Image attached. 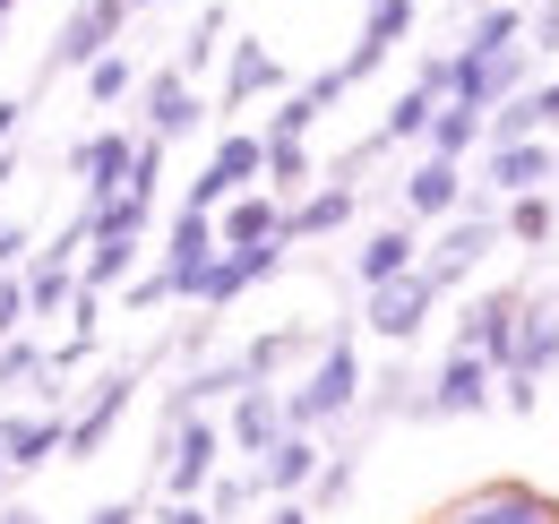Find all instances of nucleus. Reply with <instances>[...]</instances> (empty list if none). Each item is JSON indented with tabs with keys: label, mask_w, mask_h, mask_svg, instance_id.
<instances>
[{
	"label": "nucleus",
	"mask_w": 559,
	"mask_h": 524,
	"mask_svg": "<svg viewBox=\"0 0 559 524\" xmlns=\"http://www.w3.org/2000/svg\"><path fill=\"white\" fill-rule=\"evenodd\" d=\"M361 388H370V370H361V335L336 327V335H319L310 370L284 388V421H293V430H310V439H328V430L361 421Z\"/></svg>",
	"instance_id": "1"
},
{
	"label": "nucleus",
	"mask_w": 559,
	"mask_h": 524,
	"mask_svg": "<svg viewBox=\"0 0 559 524\" xmlns=\"http://www.w3.org/2000/svg\"><path fill=\"white\" fill-rule=\"evenodd\" d=\"M499 250V198H483V190H465V206L439 224V241H421V275L439 284V293H456L474 266Z\"/></svg>",
	"instance_id": "2"
},
{
	"label": "nucleus",
	"mask_w": 559,
	"mask_h": 524,
	"mask_svg": "<svg viewBox=\"0 0 559 524\" xmlns=\"http://www.w3.org/2000/svg\"><path fill=\"white\" fill-rule=\"evenodd\" d=\"M215 473H224V421L215 413H190V421L155 430V481H164V499H199Z\"/></svg>",
	"instance_id": "3"
},
{
	"label": "nucleus",
	"mask_w": 559,
	"mask_h": 524,
	"mask_svg": "<svg viewBox=\"0 0 559 524\" xmlns=\"http://www.w3.org/2000/svg\"><path fill=\"white\" fill-rule=\"evenodd\" d=\"M421 524H559V499L543 490V481H516V473H499V481L456 490L448 508H430Z\"/></svg>",
	"instance_id": "4"
},
{
	"label": "nucleus",
	"mask_w": 559,
	"mask_h": 524,
	"mask_svg": "<svg viewBox=\"0 0 559 524\" xmlns=\"http://www.w3.org/2000/svg\"><path fill=\"white\" fill-rule=\"evenodd\" d=\"M139 404V361H121V370H104L95 388L70 404V421H61V464H86L112 430H121V413Z\"/></svg>",
	"instance_id": "5"
},
{
	"label": "nucleus",
	"mask_w": 559,
	"mask_h": 524,
	"mask_svg": "<svg viewBox=\"0 0 559 524\" xmlns=\"http://www.w3.org/2000/svg\"><path fill=\"white\" fill-rule=\"evenodd\" d=\"M499 404V370L483 353H448L430 379H421V421H474Z\"/></svg>",
	"instance_id": "6"
},
{
	"label": "nucleus",
	"mask_w": 559,
	"mask_h": 524,
	"mask_svg": "<svg viewBox=\"0 0 559 524\" xmlns=\"http://www.w3.org/2000/svg\"><path fill=\"white\" fill-rule=\"evenodd\" d=\"M121 26H130V0H78L70 17H61V35H52V78H78L86 61H104V52H121Z\"/></svg>",
	"instance_id": "7"
},
{
	"label": "nucleus",
	"mask_w": 559,
	"mask_h": 524,
	"mask_svg": "<svg viewBox=\"0 0 559 524\" xmlns=\"http://www.w3.org/2000/svg\"><path fill=\"white\" fill-rule=\"evenodd\" d=\"M439 301H448V293L414 266V275H396V284H370V293H361V327L379 335V344H414V335L430 327V310H439Z\"/></svg>",
	"instance_id": "8"
},
{
	"label": "nucleus",
	"mask_w": 559,
	"mask_h": 524,
	"mask_svg": "<svg viewBox=\"0 0 559 524\" xmlns=\"http://www.w3.org/2000/svg\"><path fill=\"white\" fill-rule=\"evenodd\" d=\"M259 172H267V138H259V130H224V138H215V155H207V172L190 181V198H181V206L215 215L224 198L259 190Z\"/></svg>",
	"instance_id": "9"
},
{
	"label": "nucleus",
	"mask_w": 559,
	"mask_h": 524,
	"mask_svg": "<svg viewBox=\"0 0 559 524\" xmlns=\"http://www.w3.org/2000/svg\"><path fill=\"white\" fill-rule=\"evenodd\" d=\"M130 155H139V130H121V121H104V130H86L70 146V172H78V190H86V215L130 190Z\"/></svg>",
	"instance_id": "10"
},
{
	"label": "nucleus",
	"mask_w": 559,
	"mask_h": 524,
	"mask_svg": "<svg viewBox=\"0 0 559 524\" xmlns=\"http://www.w3.org/2000/svg\"><path fill=\"white\" fill-rule=\"evenodd\" d=\"M293 259V233H276V241H250V250H215V266L199 275V293H190V310H233L250 284H267L276 266Z\"/></svg>",
	"instance_id": "11"
},
{
	"label": "nucleus",
	"mask_w": 559,
	"mask_h": 524,
	"mask_svg": "<svg viewBox=\"0 0 559 524\" xmlns=\"http://www.w3.org/2000/svg\"><path fill=\"white\" fill-rule=\"evenodd\" d=\"M516 310H525V284H490V293H474V301L456 310V344H448V353H483L490 370H499L508 344H516Z\"/></svg>",
	"instance_id": "12"
},
{
	"label": "nucleus",
	"mask_w": 559,
	"mask_h": 524,
	"mask_svg": "<svg viewBox=\"0 0 559 524\" xmlns=\"http://www.w3.org/2000/svg\"><path fill=\"white\" fill-rule=\"evenodd\" d=\"M139 112H146V138H164V146H173V138H199V130H207V95H199V86H190L173 61L139 78Z\"/></svg>",
	"instance_id": "13"
},
{
	"label": "nucleus",
	"mask_w": 559,
	"mask_h": 524,
	"mask_svg": "<svg viewBox=\"0 0 559 524\" xmlns=\"http://www.w3.org/2000/svg\"><path fill=\"white\" fill-rule=\"evenodd\" d=\"M215 215H199V206H173V233H164V250H155V266H164V284H173V301H190L199 293V275L215 266Z\"/></svg>",
	"instance_id": "14"
},
{
	"label": "nucleus",
	"mask_w": 559,
	"mask_h": 524,
	"mask_svg": "<svg viewBox=\"0 0 559 524\" xmlns=\"http://www.w3.org/2000/svg\"><path fill=\"white\" fill-rule=\"evenodd\" d=\"M284 430H293L284 421V388H241L224 404V456H241V464H259Z\"/></svg>",
	"instance_id": "15"
},
{
	"label": "nucleus",
	"mask_w": 559,
	"mask_h": 524,
	"mask_svg": "<svg viewBox=\"0 0 559 524\" xmlns=\"http://www.w3.org/2000/svg\"><path fill=\"white\" fill-rule=\"evenodd\" d=\"M551 164H559V146H551V138L483 146V198H525V190H551Z\"/></svg>",
	"instance_id": "16"
},
{
	"label": "nucleus",
	"mask_w": 559,
	"mask_h": 524,
	"mask_svg": "<svg viewBox=\"0 0 559 524\" xmlns=\"http://www.w3.org/2000/svg\"><path fill=\"white\" fill-rule=\"evenodd\" d=\"M465 164H448V155H421L414 172L396 181V198H405V224H448L456 206H465Z\"/></svg>",
	"instance_id": "17"
},
{
	"label": "nucleus",
	"mask_w": 559,
	"mask_h": 524,
	"mask_svg": "<svg viewBox=\"0 0 559 524\" xmlns=\"http://www.w3.org/2000/svg\"><path fill=\"white\" fill-rule=\"evenodd\" d=\"M259 95H284V61L259 44V35H241L233 52H224V86H215V112H250Z\"/></svg>",
	"instance_id": "18"
},
{
	"label": "nucleus",
	"mask_w": 559,
	"mask_h": 524,
	"mask_svg": "<svg viewBox=\"0 0 559 524\" xmlns=\"http://www.w3.org/2000/svg\"><path fill=\"white\" fill-rule=\"evenodd\" d=\"M319 456H328V439H310V430H284L267 456L250 464V481H259V499H301L310 481H319Z\"/></svg>",
	"instance_id": "19"
},
{
	"label": "nucleus",
	"mask_w": 559,
	"mask_h": 524,
	"mask_svg": "<svg viewBox=\"0 0 559 524\" xmlns=\"http://www.w3.org/2000/svg\"><path fill=\"white\" fill-rule=\"evenodd\" d=\"M499 370H525V379H551V370H559V293H525L516 344H508Z\"/></svg>",
	"instance_id": "20"
},
{
	"label": "nucleus",
	"mask_w": 559,
	"mask_h": 524,
	"mask_svg": "<svg viewBox=\"0 0 559 524\" xmlns=\"http://www.w3.org/2000/svg\"><path fill=\"white\" fill-rule=\"evenodd\" d=\"M414 9H421V0H370V17H361V35H353V52L336 61V69H345V86H361L370 69L414 35Z\"/></svg>",
	"instance_id": "21"
},
{
	"label": "nucleus",
	"mask_w": 559,
	"mask_h": 524,
	"mask_svg": "<svg viewBox=\"0 0 559 524\" xmlns=\"http://www.w3.org/2000/svg\"><path fill=\"white\" fill-rule=\"evenodd\" d=\"M61 421H70V413H52V404H35V413H0V464H9V473L61 464Z\"/></svg>",
	"instance_id": "22"
},
{
	"label": "nucleus",
	"mask_w": 559,
	"mask_h": 524,
	"mask_svg": "<svg viewBox=\"0 0 559 524\" xmlns=\"http://www.w3.org/2000/svg\"><path fill=\"white\" fill-rule=\"evenodd\" d=\"M414 266H421V224L396 215V224H379V233L353 250V284L370 293V284H396V275H414Z\"/></svg>",
	"instance_id": "23"
},
{
	"label": "nucleus",
	"mask_w": 559,
	"mask_h": 524,
	"mask_svg": "<svg viewBox=\"0 0 559 524\" xmlns=\"http://www.w3.org/2000/svg\"><path fill=\"white\" fill-rule=\"evenodd\" d=\"M353 215H361V190L353 181H319V190H301L284 206V233L293 241H328V233H345Z\"/></svg>",
	"instance_id": "24"
},
{
	"label": "nucleus",
	"mask_w": 559,
	"mask_h": 524,
	"mask_svg": "<svg viewBox=\"0 0 559 524\" xmlns=\"http://www.w3.org/2000/svg\"><path fill=\"white\" fill-rule=\"evenodd\" d=\"M276 233H284V198L276 190H241V198L215 206V241H224V250H250V241H276Z\"/></svg>",
	"instance_id": "25"
},
{
	"label": "nucleus",
	"mask_w": 559,
	"mask_h": 524,
	"mask_svg": "<svg viewBox=\"0 0 559 524\" xmlns=\"http://www.w3.org/2000/svg\"><path fill=\"white\" fill-rule=\"evenodd\" d=\"M139 250H146V241H121V233H86V250H78V293H121V284L139 275Z\"/></svg>",
	"instance_id": "26"
},
{
	"label": "nucleus",
	"mask_w": 559,
	"mask_h": 524,
	"mask_svg": "<svg viewBox=\"0 0 559 524\" xmlns=\"http://www.w3.org/2000/svg\"><path fill=\"white\" fill-rule=\"evenodd\" d=\"M551 233H559V198L551 190L499 198V241H516V250H551Z\"/></svg>",
	"instance_id": "27"
},
{
	"label": "nucleus",
	"mask_w": 559,
	"mask_h": 524,
	"mask_svg": "<svg viewBox=\"0 0 559 524\" xmlns=\"http://www.w3.org/2000/svg\"><path fill=\"white\" fill-rule=\"evenodd\" d=\"M516 44H525V9H516V0H483L456 52H465V61H490V52H516Z\"/></svg>",
	"instance_id": "28"
},
{
	"label": "nucleus",
	"mask_w": 559,
	"mask_h": 524,
	"mask_svg": "<svg viewBox=\"0 0 559 524\" xmlns=\"http://www.w3.org/2000/svg\"><path fill=\"white\" fill-rule=\"evenodd\" d=\"M310 353V327H267V335H250L241 344V370L259 379V388H284V370Z\"/></svg>",
	"instance_id": "29"
},
{
	"label": "nucleus",
	"mask_w": 559,
	"mask_h": 524,
	"mask_svg": "<svg viewBox=\"0 0 559 524\" xmlns=\"http://www.w3.org/2000/svg\"><path fill=\"white\" fill-rule=\"evenodd\" d=\"M430 155H448V164H465V155H483V112L474 104H439L430 112V130H421Z\"/></svg>",
	"instance_id": "30"
},
{
	"label": "nucleus",
	"mask_w": 559,
	"mask_h": 524,
	"mask_svg": "<svg viewBox=\"0 0 559 524\" xmlns=\"http://www.w3.org/2000/svg\"><path fill=\"white\" fill-rule=\"evenodd\" d=\"M78 78H86V104H95V112H112V104H130V95H139L146 69L130 61V52H104V61H86Z\"/></svg>",
	"instance_id": "31"
},
{
	"label": "nucleus",
	"mask_w": 559,
	"mask_h": 524,
	"mask_svg": "<svg viewBox=\"0 0 559 524\" xmlns=\"http://www.w3.org/2000/svg\"><path fill=\"white\" fill-rule=\"evenodd\" d=\"M259 190H276L284 206L310 190V138H267V172H259Z\"/></svg>",
	"instance_id": "32"
},
{
	"label": "nucleus",
	"mask_w": 559,
	"mask_h": 524,
	"mask_svg": "<svg viewBox=\"0 0 559 524\" xmlns=\"http://www.w3.org/2000/svg\"><path fill=\"white\" fill-rule=\"evenodd\" d=\"M44 379H52V344L35 327H17L0 344V388H44Z\"/></svg>",
	"instance_id": "33"
},
{
	"label": "nucleus",
	"mask_w": 559,
	"mask_h": 524,
	"mask_svg": "<svg viewBox=\"0 0 559 524\" xmlns=\"http://www.w3.org/2000/svg\"><path fill=\"white\" fill-rule=\"evenodd\" d=\"M353 481H361V456H353V448H328V456H319V481L301 490V508H310V516L345 508V499H353Z\"/></svg>",
	"instance_id": "34"
},
{
	"label": "nucleus",
	"mask_w": 559,
	"mask_h": 524,
	"mask_svg": "<svg viewBox=\"0 0 559 524\" xmlns=\"http://www.w3.org/2000/svg\"><path fill=\"white\" fill-rule=\"evenodd\" d=\"M215 52H224V9H215V0H199V17H190V35H181V61H173V69L199 86V78L215 69Z\"/></svg>",
	"instance_id": "35"
},
{
	"label": "nucleus",
	"mask_w": 559,
	"mask_h": 524,
	"mask_svg": "<svg viewBox=\"0 0 559 524\" xmlns=\"http://www.w3.org/2000/svg\"><path fill=\"white\" fill-rule=\"evenodd\" d=\"M430 112H439V95H421V86H405L396 104H388V121H379V146H421V130H430Z\"/></svg>",
	"instance_id": "36"
},
{
	"label": "nucleus",
	"mask_w": 559,
	"mask_h": 524,
	"mask_svg": "<svg viewBox=\"0 0 559 524\" xmlns=\"http://www.w3.org/2000/svg\"><path fill=\"white\" fill-rule=\"evenodd\" d=\"M250 499H259V481H250V464H241V473H233V464H224V473H215L207 490H199V508H207L215 524H224V516H241V508H250Z\"/></svg>",
	"instance_id": "37"
},
{
	"label": "nucleus",
	"mask_w": 559,
	"mask_h": 524,
	"mask_svg": "<svg viewBox=\"0 0 559 524\" xmlns=\"http://www.w3.org/2000/svg\"><path fill=\"white\" fill-rule=\"evenodd\" d=\"M319 121H328V112H319V104H310L301 86H284V95H276V112H267V130H259V138H310Z\"/></svg>",
	"instance_id": "38"
},
{
	"label": "nucleus",
	"mask_w": 559,
	"mask_h": 524,
	"mask_svg": "<svg viewBox=\"0 0 559 524\" xmlns=\"http://www.w3.org/2000/svg\"><path fill=\"white\" fill-rule=\"evenodd\" d=\"M525 52H534V61L559 52V0H534V9H525Z\"/></svg>",
	"instance_id": "39"
},
{
	"label": "nucleus",
	"mask_w": 559,
	"mask_h": 524,
	"mask_svg": "<svg viewBox=\"0 0 559 524\" xmlns=\"http://www.w3.org/2000/svg\"><path fill=\"white\" fill-rule=\"evenodd\" d=\"M26 327V266H0V344Z\"/></svg>",
	"instance_id": "40"
},
{
	"label": "nucleus",
	"mask_w": 559,
	"mask_h": 524,
	"mask_svg": "<svg viewBox=\"0 0 559 524\" xmlns=\"http://www.w3.org/2000/svg\"><path fill=\"white\" fill-rule=\"evenodd\" d=\"M499 404H508V413L525 421V413L543 404V379H525V370H499Z\"/></svg>",
	"instance_id": "41"
},
{
	"label": "nucleus",
	"mask_w": 559,
	"mask_h": 524,
	"mask_svg": "<svg viewBox=\"0 0 559 524\" xmlns=\"http://www.w3.org/2000/svg\"><path fill=\"white\" fill-rule=\"evenodd\" d=\"M534 95V121H543V138H559V78H543V86H525Z\"/></svg>",
	"instance_id": "42"
},
{
	"label": "nucleus",
	"mask_w": 559,
	"mask_h": 524,
	"mask_svg": "<svg viewBox=\"0 0 559 524\" xmlns=\"http://www.w3.org/2000/svg\"><path fill=\"white\" fill-rule=\"evenodd\" d=\"M155 524H215L199 499H155Z\"/></svg>",
	"instance_id": "43"
},
{
	"label": "nucleus",
	"mask_w": 559,
	"mask_h": 524,
	"mask_svg": "<svg viewBox=\"0 0 559 524\" xmlns=\"http://www.w3.org/2000/svg\"><path fill=\"white\" fill-rule=\"evenodd\" d=\"M0 266H26V224L17 215H0Z\"/></svg>",
	"instance_id": "44"
},
{
	"label": "nucleus",
	"mask_w": 559,
	"mask_h": 524,
	"mask_svg": "<svg viewBox=\"0 0 559 524\" xmlns=\"http://www.w3.org/2000/svg\"><path fill=\"white\" fill-rule=\"evenodd\" d=\"M86 524H146V508H139V499H104Z\"/></svg>",
	"instance_id": "45"
},
{
	"label": "nucleus",
	"mask_w": 559,
	"mask_h": 524,
	"mask_svg": "<svg viewBox=\"0 0 559 524\" xmlns=\"http://www.w3.org/2000/svg\"><path fill=\"white\" fill-rule=\"evenodd\" d=\"M17 121H26V95H0V146H17Z\"/></svg>",
	"instance_id": "46"
},
{
	"label": "nucleus",
	"mask_w": 559,
	"mask_h": 524,
	"mask_svg": "<svg viewBox=\"0 0 559 524\" xmlns=\"http://www.w3.org/2000/svg\"><path fill=\"white\" fill-rule=\"evenodd\" d=\"M267 524H319V516H310L301 499H276V508H267Z\"/></svg>",
	"instance_id": "47"
},
{
	"label": "nucleus",
	"mask_w": 559,
	"mask_h": 524,
	"mask_svg": "<svg viewBox=\"0 0 559 524\" xmlns=\"http://www.w3.org/2000/svg\"><path fill=\"white\" fill-rule=\"evenodd\" d=\"M9 181H17V146H0V190H9Z\"/></svg>",
	"instance_id": "48"
},
{
	"label": "nucleus",
	"mask_w": 559,
	"mask_h": 524,
	"mask_svg": "<svg viewBox=\"0 0 559 524\" xmlns=\"http://www.w3.org/2000/svg\"><path fill=\"white\" fill-rule=\"evenodd\" d=\"M0 524H44V516L35 508H0Z\"/></svg>",
	"instance_id": "49"
},
{
	"label": "nucleus",
	"mask_w": 559,
	"mask_h": 524,
	"mask_svg": "<svg viewBox=\"0 0 559 524\" xmlns=\"http://www.w3.org/2000/svg\"><path fill=\"white\" fill-rule=\"evenodd\" d=\"M139 9H164V0H130V17H139Z\"/></svg>",
	"instance_id": "50"
},
{
	"label": "nucleus",
	"mask_w": 559,
	"mask_h": 524,
	"mask_svg": "<svg viewBox=\"0 0 559 524\" xmlns=\"http://www.w3.org/2000/svg\"><path fill=\"white\" fill-rule=\"evenodd\" d=\"M9 481H17V473H9V464H0V490H9Z\"/></svg>",
	"instance_id": "51"
},
{
	"label": "nucleus",
	"mask_w": 559,
	"mask_h": 524,
	"mask_svg": "<svg viewBox=\"0 0 559 524\" xmlns=\"http://www.w3.org/2000/svg\"><path fill=\"white\" fill-rule=\"evenodd\" d=\"M551 198H559V164H551Z\"/></svg>",
	"instance_id": "52"
},
{
	"label": "nucleus",
	"mask_w": 559,
	"mask_h": 524,
	"mask_svg": "<svg viewBox=\"0 0 559 524\" xmlns=\"http://www.w3.org/2000/svg\"><path fill=\"white\" fill-rule=\"evenodd\" d=\"M0 44H9V17H0Z\"/></svg>",
	"instance_id": "53"
},
{
	"label": "nucleus",
	"mask_w": 559,
	"mask_h": 524,
	"mask_svg": "<svg viewBox=\"0 0 559 524\" xmlns=\"http://www.w3.org/2000/svg\"><path fill=\"white\" fill-rule=\"evenodd\" d=\"M9 9H17V0H0V17H9Z\"/></svg>",
	"instance_id": "54"
}]
</instances>
